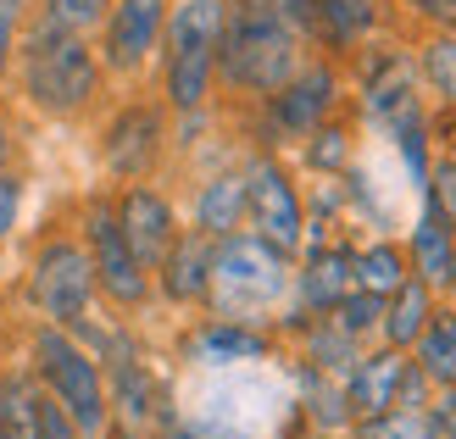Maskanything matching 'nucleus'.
<instances>
[{
  "label": "nucleus",
  "instance_id": "1",
  "mask_svg": "<svg viewBox=\"0 0 456 439\" xmlns=\"http://www.w3.org/2000/svg\"><path fill=\"white\" fill-rule=\"evenodd\" d=\"M12 89L22 111H34L39 123H84L106 106V67L95 51V34L61 28V22L28 12L17 34V67H12Z\"/></svg>",
  "mask_w": 456,
  "mask_h": 439
},
{
  "label": "nucleus",
  "instance_id": "2",
  "mask_svg": "<svg viewBox=\"0 0 456 439\" xmlns=\"http://www.w3.org/2000/svg\"><path fill=\"white\" fill-rule=\"evenodd\" d=\"M306 56H312V45L295 34L267 0H228L223 45H217V101L256 106Z\"/></svg>",
  "mask_w": 456,
  "mask_h": 439
},
{
  "label": "nucleus",
  "instance_id": "3",
  "mask_svg": "<svg viewBox=\"0 0 456 439\" xmlns=\"http://www.w3.org/2000/svg\"><path fill=\"white\" fill-rule=\"evenodd\" d=\"M228 0H173L162 51L151 67V89L162 95L173 118L217 106V45H223Z\"/></svg>",
  "mask_w": 456,
  "mask_h": 439
},
{
  "label": "nucleus",
  "instance_id": "4",
  "mask_svg": "<svg viewBox=\"0 0 456 439\" xmlns=\"http://www.w3.org/2000/svg\"><path fill=\"white\" fill-rule=\"evenodd\" d=\"M295 262L284 250H273L262 234L234 228V234L212 240V289H207V312L217 317H240V322H267L284 312L289 300Z\"/></svg>",
  "mask_w": 456,
  "mask_h": 439
},
{
  "label": "nucleus",
  "instance_id": "5",
  "mask_svg": "<svg viewBox=\"0 0 456 439\" xmlns=\"http://www.w3.org/2000/svg\"><path fill=\"white\" fill-rule=\"evenodd\" d=\"M351 106V78H346V61L334 56H306L295 73L273 89L267 101L245 106L250 111V150H295L317 123H329L334 111Z\"/></svg>",
  "mask_w": 456,
  "mask_h": 439
},
{
  "label": "nucleus",
  "instance_id": "6",
  "mask_svg": "<svg viewBox=\"0 0 456 439\" xmlns=\"http://www.w3.org/2000/svg\"><path fill=\"white\" fill-rule=\"evenodd\" d=\"M28 378L51 395L84 439H106L111 406H106V373L95 351L61 322H34L28 329Z\"/></svg>",
  "mask_w": 456,
  "mask_h": 439
},
{
  "label": "nucleus",
  "instance_id": "7",
  "mask_svg": "<svg viewBox=\"0 0 456 439\" xmlns=\"http://www.w3.org/2000/svg\"><path fill=\"white\" fill-rule=\"evenodd\" d=\"M95 161L111 183H140V178H162L173 161V111L162 106L156 89L128 84V95L101 106L95 123Z\"/></svg>",
  "mask_w": 456,
  "mask_h": 439
},
{
  "label": "nucleus",
  "instance_id": "8",
  "mask_svg": "<svg viewBox=\"0 0 456 439\" xmlns=\"http://www.w3.org/2000/svg\"><path fill=\"white\" fill-rule=\"evenodd\" d=\"M73 234L89 250V267H95V295L106 312L118 317H140L156 306V284H151V267L128 250L123 228H118V206H111V190H89L78 200V223Z\"/></svg>",
  "mask_w": 456,
  "mask_h": 439
},
{
  "label": "nucleus",
  "instance_id": "9",
  "mask_svg": "<svg viewBox=\"0 0 456 439\" xmlns=\"http://www.w3.org/2000/svg\"><path fill=\"white\" fill-rule=\"evenodd\" d=\"M346 78H351V111H356V123L362 128H373L384 134L401 111H412L423 106V78H418V56H412V45L395 39V34H379L368 39L362 51L346 61Z\"/></svg>",
  "mask_w": 456,
  "mask_h": 439
},
{
  "label": "nucleus",
  "instance_id": "10",
  "mask_svg": "<svg viewBox=\"0 0 456 439\" xmlns=\"http://www.w3.org/2000/svg\"><path fill=\"white\" fill-rule=\"evenodd\" d=\"M22 300L34 306L39 322H61V329H73L78 317H89L101 306L95 267H89V250L73 228H51V234L34 245L28 279H22Z\"/></svg>",
  "mask_w": 456,
  "mask_h": 439
},
{
  "label": "nucleus",
  "instance_id": "11",
  "mask_svg": "<svg viewBox=\"0 0 456 439\" xmlns=\"http://www.w3.org/2000/svg\"><path fill=\"white\" fill-rule=\"evenodd\" d=\"M240 173H245V228L295 262L306 245V190L295 161L279 150H245Z\"/></svg>",
  "mask_w": 456,
  "mask_h": 439
},
{
  "label": "nucleus",
  "instance_id": "12",
  "mask_svg": "<svg viewBox=\"0 0 456 439\" xmlns=\"http://www.w3.org/2000/svg\"><path fill=\"white\" fill-rule=\"evenodd\" d=\"M178 362L195 367V373H228V367H262L284 356V339L267 329V322H240V317H217L200 312L178 329Z\"/></svg>",
  "mask_w": 456,
  "mask_h": 439
},
{
  "label": "nucleus",
  "instance_id": "13",
  "mask_svg": "<svg viewBox=\"0 0 456 439\" xmlns=\"http://www.w3.org/2000/svg\"><path fill=\"white\" fill-rule=\"evenodd\" d=\"M167 6L173 0H111L101 28H95V51L111 84H145L156 51H162V28H167Z\"/></svg>",
  "mask_w": 456,
  "mask_h": 439
},
{
  "label": "nucleus",
  "instance_id": "14",
  "mask_svg": "<svg viewBox=\"0 0 456 439\" xmlns=\"http://www.w3.org/2000/svg\"><path fill=\"white\" fill-rule=\"evenodd\" d=\"M111 206H118V228H123L128 250L156 272V262H162L173 250V240L184 234V206H178V195L162 190L156 178H140V183H118V190H111Z\"/></svg>",
  "mask_w": 456,
  "mask_h": 439
},
{
  "label": "nucleus",
  "instance_id": "15",
  "mask_svg": "<svg viewBox=\"0 0 456 439\" xmlns=\"http://www.w3.org/2000/svg\"><path fill=\"white\" fill-rule=\"evenodd\" d=\"M351 289H356V234H346V228H339L334 240L306 245L301 256H295L289 306H301L306 317H329Z\"/></svg>",
  "mask_w": 456,
  "mask_h": 439
},
{
  "label": "nucleus",
  "instance_id": "16",
  "mask_svg": "<svg viewBox=\"0 0 456 439\" xmlns=\"http://www.w3.org/2000/svg\"><path fill=\"white\" fill-rule=\"evenodd\" d=\"M156 284V300H162L167 312H207V289H212V240L184 228V234L173 240V250L151 272Z\"/></svg>",
  "mask_w": 456,
  "mask_h": 439
},
{
  "label": "nucleus",
  "instance_id": "17",
  "mask_svg": "<svg viewBox=\"0 0 456 439\" xmlns=\"http://www.w3.org/2000/svg\"><path fill=\"white\" fill-rule=\"evenodd\" d=\"M184 228H195V234H207V240H223V234H234V228H245V173H240V161H217V167H207L190 183Z\"/></svg>",
  "mask_w": 456,
  "mask_h": 439
},
{
  "label": "nucleus",
  "instance_id": "18",
  "mask_svg": "<svg viewBox=\"0 0 456 439\" xmlns=\"http://www.w3.org/2000/svg\"><path fill=\"white\" fill-rule=\"evenodd\" d=\"M379 34H390V0H317V28H312L317 56L351 61Z\"/></svg>",
  "mask_w": 456,
  "mask_h": 439
},
{
  "label": "nucleus",
  "instance_id": "19",
  "mask_svg": "<svg viewBox=\"0 0 456 439\" xmlns=\"http://www.w3.org/2000/svg\"><path fill=\"white\" fill-rule=\"evenodd\" d=\"M412 356L406 351H390V345H368L356 356V367L346 373V401H351V418H379L401 401V378Z\"/></svg>",
  "mask_w": 456,
  "mask_h": 439
},
{
  "label": "nucleus",
  "instance_id": "20",
  "mask_svg": "<svg viewBox=\"0 0 456 439\" xmlns=\"http://www.w3.org/2000/svg\"><path fill=\"white\" fill-rule=\"evenodd\" d=\"M356 150H362V123L356 111H334L329 123H317L301 145H295V173L306 178H346L356 167Z\"/></svg>",
  "mask_w": 456,
  "mask_h": 439
},
{
  "label": "nucleus",
  "instance_id": "21",
  "mask_svg": "<svg viewBox=\"0 0 456 439\" xmlns=\"http://www.w3.org/2000/svg\"><path fill=\"white\" fill-rule=\"evenodd\" d=\"M406 267H412V279H423L428 289L445 295V272H451V250H456V228H445L428 206H418V217L406 223Z\"/></svg>",
  "mask_w": 456,
  "mask_h": 439
},
{
  "label": "nucleus",
  "instance_id": "22",
  "mask_svg": "<svg viewBox=\"0 0 456 439\" xmlns=\"http://www.w3.org/2000/svg\"><path fill=\"white\" fill-rule=\"evenodd\" d=\"M440 289H428L423 279H406L395 295H384V317H379V345H390V351H412L418 334L428 329V317L440 306Z\"/></svg>",
  "mask_w": 456,
  "mask_h": 439
},
{
  "label": "nucleus",
  "instance_id": "23",
  "mask_svg": "<svg viewBox=\"0 0 456 439\" xmlns=\"http://www.w3.org/2000/svg\"><path fill=\"white\" fill-rule=\"evenodd\" d=\"M284 351L295 356V362H306V367H317V373H329V378H346L351 367H356V356L368 351L362 339H351L346 329H339L334 317H312L301 334H295Z\"/></svg>",
  "mask_w": 456,
  "mask_h": 439
},
{
  "label": "nucleus",
  "instance_id": "24",
  "mask_svg": "<svg viewBox=\"0 0 456 439\" xmlns=\"http://www.w3.org/2000/svg\"><path fill=\"white\" fill-rule=\"evenodd\" d=\"M418 362V373L435 384V389H456V306L440 300L435 317H428V329L418 334V345L406 351Z\"/></svg>",
  "mask_w": 456,
  "mask_h": 439
},
{
  "label": "nucleus",
  "instance_id": "25",
  "mask_svg": "<svg viewBox=\"0 0 456 439\" xmlns=\"http://www.w3.org/2000/svg\"><path fill=\"white\" fill-rule=\"evenodd\" d=\"M412 267H406V245L395 234H373V240H356V289L368 295H395Z\"/></svg>",
  "mask_w": 456,
  "mask_h": 439
},
{
  "label": "nucleus",
  "instance_id": "26",
  "mask_svg": "<svg viewBox=\"0 0 456 439\" xmlns=\"http://www.w3.org/2000/svg\"><path fill=\"white\" fill-rule=\"evenodd\" d=\"M346 439H440V423H435V411H406V406H390V411H379V418H356L346 428Z\"/></svg>",
  "mask_w": 456,
  "mask_h": 439
},
{
  "label": "nucleus",
  "instance_id": "27",
  "mask_svg": "<svg viewBox=\"0 0 456 439\" xmlns=\"http://www.w3.org/2000/svg\"><path fill=\"white\" fill-rule=\"evenodd\" d=\"M0 439H39L34 378L28 373H6V367H0Z\"/></svg>",
  "mask_w": 456,
  "mask_h": 439
},
{
  "label": "nucleus",
  "instance_id": "28",
  "mask_svg": "<svg viewBox=\"0 0 456 439\" xmlns=\"http://www.w3.org/2000/svg\"><path fill=\"white\" fill-rule=\"evenodd\" d=\"M418 206H428L445 228H456V150L435 156V167H428L423 190H418Z\"/></svg>",
  "mask_w": 456,
  "mask_h": 439
},
{
  "label": "nucleus",
  "instance_id": "29",
  "mask_svg": "<svg viewBox=\"0 0 456 439\" xmlns=\"http://www.w3.org/2000/svg\"><path fill=\"white\" fill-rule=\"evenodd\" d=\"M339 329H346L351 339H362V345H379V317H384V295H368V289H351L339 306L329 312Z\"/></svg>",
  "mask_w": 456,
  "mask_h": 439
},
{
  "label": "nucleus",
  "instance_id": "30",
  "mask_svg": "<svg viewBox=\"0 0 456 439\" xmlns=\"http://www.w3.org/2000/svg\"><path fill=\"white\" fill-rule=\"evenodd\" d=\"M106 6H111V0H34L39 17L61 22V28H78V34H95L101 17H106Z\"/></svg>",
  "mask_w": 456,
  "mask_h": 439
},
{
  "label": "nucleus",
  "instance_id": "31",
  "mask_svg": "<svg viewBox=\"0 0 456 439\" xmlns=\"http://www.w3.org/2000/svg\"><path fill=\"white\" fill-rule=\"evenodd\" d=\"M22 200H28V183L17 167H0V245H6L22 228Z\"/></svg>",
  "mask_w": 456,
  "mask_h": 439
},
{
  "label": "nucleus",
  "instance_id": "32",
  "mask_svg": "<svg viewBox=\"0 0 456 439\" xmlns=\"http://www.w3.org/2000/svg\"><path fill=\"white\" fill-rule=\"evenodd\" d=\"M401 12L423 34H456V0H401Z\"/></svg>",
  "mask_w": 456,
  "mask_h": 439
},
{
  "label": "nucleus",
  "instance_id": "33",
  "mask_svg": "<svg viewBox=\"0 0 456 439\" xmlns=\"http://www.w3.org/2000/svg\"><path fill=\"white\" fill-rule=\"evenodd\" d=\"M34 418H39V439H84V434H78V423L67 418V411H61L51 395H45L39 384H34Z\"/></svg>",
  "mask_w": 456,
  "mask_h": 439
},
{
  "label": "nucleus",
  "instance_id": "34",
  "mask_svg": "<svg viewBox=\"0 0 456 439\" xmlns=\"http://www.w3.org/2000/svg\"><path fill=\"white\" fill-rule=\"evenodd\" d=\"M17 34H22V17L0 6V89L12 84V67H17Z\"/></svg>",
  "mask_w": 456,
  "mask_h": 439
},
{
  "label": "nucleus",
  "instance_id": "35",
  "mask_svg": "<svg viewBox=\"0 0 456 439\" xmlns=\"http://www.w3.org/2000/svg\"><path fill=\"white\" fill-rule=\"evenodd\" d=\"M267 6L279 12V17L289 22V28L312 45V28H317V0H267Z\"/></svg>",
  "mask_w": 456,
  "mask_h": 439
},
{
  "label": "nucleus",
  "instance_id": "36",
  "mask_svg": "<svg viewBox=\"0 0 456 439\" xmlns=\"http://www.w3.org/2000/svg\"><path fill=\"white\" fill-rule=\"evenodd\" d=\"M428 411H435V423H440V439H456V389H435Z\"/></svg>",
  "mask_w": 456,
  "mask_h": 439
},
{
  "label": "nucleus",
  "instance_id": "37",
  "mask_svg": "<svg viewBox=\"0 0 456 439\" xmlns=\"http://www.w3.org/2000/svg\"><path fill=\"white\" fill-rule=\"evenodd\" d=\"M0 167H17V128L6 106H0Z\"/></svg>",
  "mask_w": 456,
  "mask_h": 439
},
{
  "label": "nucleus",
  "instance_id": "38",
  "mask_svg": "<svg viewBox=\"0 0 456 439\" xmlns=\"http://www.w3.org/2000/svg\"><path fill=\"white\" fill-rule=\"evenodd\" d=\"M0 6H6V12H17V17H28V12H34V0H0Z\"/></svg>",
  "mask_w": 456,
  "mask_h": 439
},
{
  "label": "nucleus",
  "instance_id": "39",
  "mask_svg": "<svg viewBox=\"0 0 456 439\" xmlns=\"http://www.w3.org/2000/svg\"><path fill=\"white\" fill-rule=\"evenodd\" d=\"M445 300H456V250H451V272H445Z\"/></svg>",
  "mask_w": 456,
  "mask_h": 439
},
{
  "label": "nucleus",
  "instance_id": "40",
  "mask_svg": "<svg viewBox=\"0 0 456 439\" xmlns=\"http://www.w3.org/2000/svg\"><path fill=\"white\" fill-rule=\"evenodd\" d=\"M295 439H346V434H323V428H306V434H295Z\"/></svg>",
  "mask_w": 456,
  "mask_h": 439
},
{
  "label": "nucleus",
  "instance_id": "41",
  "mask_svg": "<svg viewBox=\"0 0 456 439\" xmlns=\"http://www.w3.org/2000/svg\"><path fill=\"white\" fill-rule=\"evenodd\" d=\"M167 439H190V434H184V423H173V428H167Z\"/></svg>",
  "mask_w": 456,
  "mask_h": 439
},
{
  "label": "nucleus",
  "instance_id": "42",
  "mask_svg": "<svg viewBox=\"0 0 456 439\" xmlns=\"http://www.w3.org/2000/svg\"><path fill=\"white\" fill-rule=\"evenodd\" d=\"M451 306H456V300H451Z\"/></svg>",
  "mask_w": 456,
  "mask_h": 439
},
{
  "label": "nucleus",
  "instance_id": "43",
  "mask_svg": "<svg viewBox=\"0 0 456 439\" xmlns=\"http://www.w3.org/2000/svg\"><path fill=\"white\" fill-rule=\"evenodd\" d=\"M0 250H6V245H0Z\"/></svg>",
  "mask_w": 456,
  "mask_h": 439
}]
</instances>
